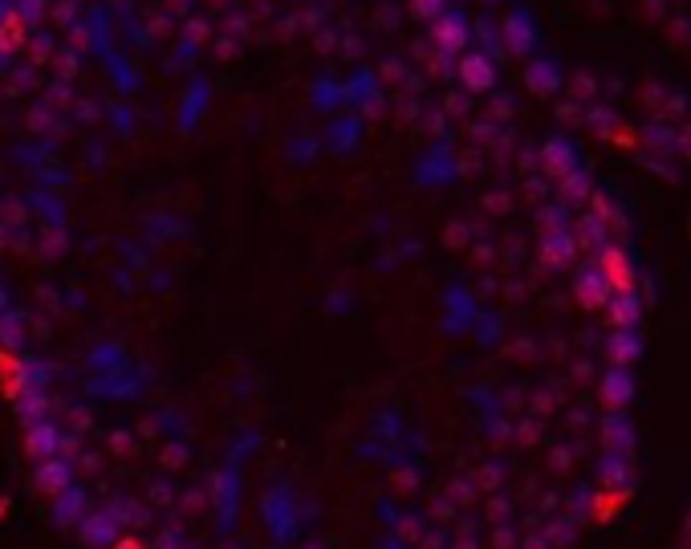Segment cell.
Returning a JSON list of instances; mask_svg holds the SVG:
<instances>
[{
  "mask_svg": "<svg viewBox=\"0 0 691 549\" xmlns=\"http://www.w3.org/2000/svg\"><path fill=\"white\" fill-rule=\"evenodd\" d=\"M415 13L419 17H439V0H415Z\"/></svg>",
  "mask_w": 691,
  "mask_h": 549,
  "instance_id": "9a60e30c",
  "label": "cell"
},
{
  "mask_svg": "<svg viewBox=\"0 0 691 549\" xmlns=\"http://www.w3.org/2000/svg\"><path fill=\"white\" fill-rule=\"evenodd\" d=\"M545 155H549V167H553L557 175H570V171H574V151L565 147L561 139H553V143L545 147Z\"/></svg>",
  "mask_w": 691,
  "mask_h": 549,
  "instance_id": "7c38bea8",
  "label": "cell"
},
{
  "mask_svg": "<svg viewBox=\"0 0 691 549\" xmlns=\"http://www.w3.org/2000/svg\"><path fill=\"white\" fill-rule=\"evenodd\" d=\"M574 297H578L582 310H606V301L614 293H610V285H606V277L598 269H582L578 281H574Z\"/></svg>",
  "mask_w": 691,
  "mask_h": 549,
  "instance_id": "3957f363",
  "label": "cell"
},
{
  "mask_svg": "<svg viewBox=\"0 0 691 549\" xmlns=\"http://www.w3.org/2000/svg\"><path fill=\"white\" fill-rule=\"evenodd\" d=\"M529 82H533L537 90H553V86H557V70H545V74H541V70H533V74H529Z\"/></svg>",
  "mask_w": 691,
  "mask_h": 549,
  "instance_id": "4fadbf2b",
  "label": "cell"
},
{
  "mask_svg": "<svg viewBox=\"0 0 691 549\" xmlns=\"http://www.w3.org/2000/svg\"><path fill=\"white\" fill-rule=\"evenodd\" d=\"M574 253H578L574 236L557 232V236H549V240H545V257H549V265H570V257H574Z\"/></svg>",
  "mask_w": 691,
  "mask_h": 549,
  "instance_id": "8fae6325",
  "label": "cell"
},
{
  "mask_svg": "<svg viewBox=\"0 0 691 549\" xmlns=\"http://www.w3.org/2000/svg\"><path fill=\"white\" fill-rule=\"evenodd\" d=\"M431 37H435V45H439V49H448V53H460V49H464V41H468L464 17H456V13H448V17H435V29H431Z\"/></svg>",
  "mask_w": 691,
  "mask_h": 549,
  "instance_id": "ba28073f",
  "label": "cell"
},
{
  "mask_svg": "<svg viewBox=\"0 0 691 549\" xmlns=\"http://www.w3.org/2000/svg\"><path fill=\"white\" fill-rule=\"evenodd\" d=\"M594 269L606 277L610 293H635V265H631V257H626L622 249H614V244H602Z\"/></svg>",
  "mask_w": 691,
  "mask_h": 549,
  "instance_id": "6da1fadb",
  "label": "cell"
},
{
  "mask_svg": "<svg viewBox=\"0 0 691 549\" xmlns=\"http://www.w3.org/2000/svg\"><path fill=\"white\" fill-rule=\"evenodd\" d=\"M606 358H610V366H631L643 358V338H639V330H614L610 334V342H606Z\"/></svg>",
  "mask_w": 691,
  "mask_h": 549,
  "instance_id": "277c9868",
  "label": "cell"
},
{
  "mask_svg": "<svg viewBox=\"0 0 691 549\" xmlns=\"http://www.w3.org/2000/svg\"><path fill=\"white\" fill-rule=\"evenodd\" d=\"M29 37V21L21 17V9H0V53H17Z\"/></svg>",
  "mask_w": 691,
  "mask_h": 549,
  "instance_id": "52a82bcc",
  "label": "cell"
},
{
  "mask_svg": "<svg viewBox=\"0 0 691 549\" xmlns=\"http://www.w3.org/2000/svg\"><path fill=\"white\" fill-rule=\"evenodd\" d=\"M635 399V375L626 366H610L606 379H602V407L606 411H626Z\"/></svg>",
  "mask_w": 691,
  "mask_h": 549,
  "instance_id": "7a4b0ae2",
  "label": "cell"
},
{
  "mask_svg": "<svg viewBox=\"0 0 691 549\" xmlns=\"http://www.w3.org/2000/svg\"><path fill=\"white\" fill-rule=\"evenodd\" d=\"M460 82H464L472 94L492 90V86H496V70H492V61H488V57H480V53L464 57V61H460Z\"/></svg>",
  "mask_w": 691,
  "mask_h": 549,
  "instance_id": "8992f818",
  "label": "cell"
},
{
  "mask_svg": "<svg viewBox=\"0 0 691 549\" xmlns=\"http://www.w3.org/2000/svg\"><path fill=\"white\" fill-rule=\"evenodd\" d=\"M602 440H606V452L626 456V452H631V444H635V432H631V423H626L622 415H614V419H606V427H602Z\"/></svg>",
  "mask_w": 691,
  "mask_h": 549,
  "instance_id": "30bf717a",
  "label": "cell"
},
{
  "mask_svg": "<svg viewBox=\"0 0 691 549\" xmlns=\"http://www.w3.org/2000/svg\"><path fill=\"white\" fill-rule=\"evenodd\" d=\"M606 318H610L614 330H635L639 318H643V301H639V293H614V297L606 301Z\"/></svg>",
  "mask_w": 691,
  "mask_h": 549,
  "instance_id": "5b68a950",
  "label": "cell"
},
{
  "mask_svg": "<svg viewBox=\"0 0 691 549\" xmlns=\"http://www.w3.org/2000/svg\"><path fill=\"white\" fill-rule=\"evenodd\" d=\"M0 391L9 399H21L25 391V362L13 350H0Z\"/></svg>",
  "mask_w": 691,
  "mask_h": 549,
  "instance_id": "9c48e42d",
  "label": "cell"
},
{
  "mask_svg": "<svg viewBox=\"0 0 691 549\" xmlns=\"http://www.w3.org/2000/svg\"><path fill=\"white\" fill-rule=\"evenodd\" d=\"M513 29H529V25H525V17H517V21H513ZM513 49H517V53H525V49H529V33H517V37H513Z\"/></svg>",
  "mask_w": 691,
  "mask_h": 549,
  "instance_id": "5bb4252c",
  "label": "cell"
}]
</instances>
